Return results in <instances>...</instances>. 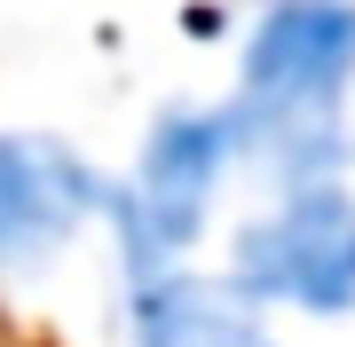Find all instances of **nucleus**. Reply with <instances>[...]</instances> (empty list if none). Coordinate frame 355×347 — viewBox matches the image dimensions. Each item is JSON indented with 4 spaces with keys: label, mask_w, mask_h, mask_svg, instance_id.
I'll return each instance as SVG.
<instances>
[{
    "label": "nucleus",
    "mask_w": 355,
    "mask_h": 347,
    "mask_svg": "<svg viewBox=\"0 0 355 347\" xmlns=\"http://www.w3.org/2000/svg\"><path fill=\"white\" fill-rule=\"evenodd\" d=\"M347 79H355V0H268L245 39L229 142L277 181H324L347 158Z\"/></svg>",
    "instance_id": "obj_1"
},
{
    "label": "nucleus",
    "mask_w": 355,
    "mask_h": 347,
    "mask_svg": "<svg viewBox=\"0 0 355 347\" xmlns=\"http://www.w3.org/2000/svg\"><path fill=\"white\" fill-rule=\"evenodd\" d=\"M229 158H237V142H229L221 111H166L150 127V142H142V158H135V181L103 190L119 237H127V292L150 284L158 269H174L198 244Z\"/></svg>",
    "instance_id": "obj_2"
},
{
    "label": "nucleus",
    "mask_w": 355,
    "mask_h": 347,
    "mask_svg": "<svg viewBox=\"0 0 355 347\" xmlns=\"http://www.w3.org/2000/svg\"><path fill=\"white\" fill-rule=\"evenodd\" d=\"M229 292L277 300L308 316L355 308V197L340 181H284V197L237 229L229 253Z\"/></svg>",
    "instance_id": "obj_3"
},
{
    "label": "nucleus",
    "mask_w": 355,
    "mask_h": 347,
    "mask_svg": "<svg viewBox=\"0 0 355 347\" xmlns=\"http://www.w3.org/2000/svg\"><path fill=\"white\" fill-rule=\"evenodd\" d=\"M103 206L95 166L55 134H0V269L64 253L71 229Z\"/></svg>",
    "instance_id": "obj_4"
},
{
    "label": "nucleus",
    "mask_w": 355,
    "mask_h": 347,
    "mask_svg": "<svg viewBox=\"0 0 355 347\" xmlns=\"http://www.w3.org/2000/svg\"><path fill=\"white\" fill-rule=\"evenodd\" d=\"M127 300H135V347H277L229 284H198L182 269H158Z\"/></svg>",
    "instance_id": "obj_5"
}]
</instances>
